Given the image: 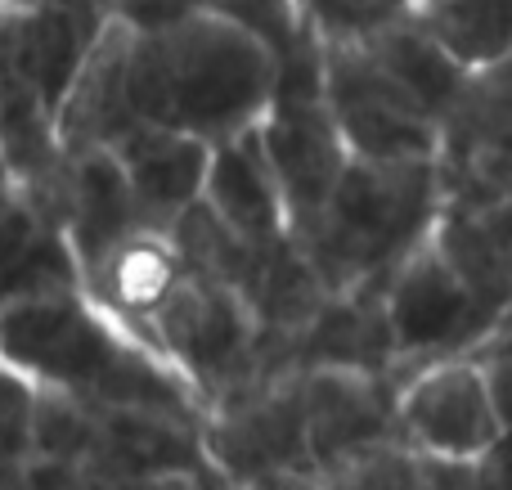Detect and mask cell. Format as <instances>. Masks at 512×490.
Wrapping results in <instances>:
<instances>
[{"label": "cell", "instance_id": "cell-27", "mask_svg": "<svg viewBox=\"0 0 512 490\" xmlns=\"http://www.w3.org/2000/svg\"><path fill=\"white\" fill-rule=\"evenodd\" d=\"M14 189V171H9V153H5V140H0V198Z\"/></svg>", "mask_w": 512, "mask_h": 490}, {"label": "cell", "instance_id": "cell-19", "mask_svg": "<svg viewBox=\"0 0 512 490\" xmlns=\"http://www.w3.org/2000/svg\"><path fill=\"white\" fill-rule=\"evenodd\" d=\"M203 203L248 243H261L265 248V243L292 239L288 212H283L279 185H274V171H270V162H265L256 126L243 135H230V140L212 144L207 180H203Z\"/></svg>", "mask_w": 512, "mask_h": 490}, {"label": "cell", "instance_id": "cell-2", "mask_svg": "<svg viewBox=\"0 0 512 490\" xmlns=\"http://www.w3.org/2000/svg\"><path fill=\"white\" fill-rule=\"evenodd\" d=\"M0 360L41 387H68L95 405L171 414L203 428V401L189 378L117 324L86 288L32 297L0 311Z\"/></svg>", "mask_w": 512, "mask_h": 490}, {"label": "cell", "instance_id": "cell-13", "mask_svg": "<svg viewBox=\"0 0 512 490\" xmlns=\"http://www.w3.org/2000/svg\"><path fill=\"white\" fill-rule=\"evenodd\" d=\"M131 32H135V23L113 14L104 23V32L95 36V45H90L86 63L77 68L59 113H54V135H59L63 153L113 149L126 131L140 126V117L131 108V86H126Z\"/></svg>", "mask_w": 512, "mask_h": 490}, {"label": "cell", "instance_id": "cell-11", "mask_svg": "<svg viewBox=\"0 0 512 490\" xmlns=\"http://www.w3.org/2000/svg\"><path fill=\"white\" fill-rule=\"evenodd\" d=\"M86 486H221L207 464L203 428L153 410L99 405V446Z\"/></svg>", "mask_w": 512, "mask_h": 490}, {"label": "cell", "instance_id": "cell-16", "mask_svg": "<svg viewBox=\"0 0 512 490\" xmlns=\"http://www.w3.org/2000/svg\"><path fill=\"white\" fill-rule=\"evenodd\" d=\"M432 239L477 297L512 302V194H445Z\"/></svg>", "mask_w": 512, "mask_h": 490}, {"label": "cell", "instance_id": "cell-24", "mask_svg": "<svg viewBox=\"0 0 512 490\" xmlns=\"http://www.w3.org/2000/svg\"><path fill=\"white\" fill-rule=\"evenodd\" d=\"M423 0H297L301 23L319 45H364L409 23Z\"/></svg>", "mask_w": 512, "mask_h": 490}, {"label": "cell", "instance_id": "cell-12", "mask_svg": "<svg viewBox=\"0 0 512 490\" xmlns=\"http://www.w3.org/2000/svg\"><path fill=\"white\" fill-rule=\"evenodd\" d=\"M512 171V54L486 72H472L454 99L441 135L445 194H499Z\"/></svg>", "mask_w": 512, "mask_h": 490}, {"label": "cell", "instance_id": "cell-9", "mask_svg": "<svg viewBox=\"0 0 512 490\" xmlns=\"http://www.w3.org/2000/svg\"><path fill=\"white\" fill-rule=\"evenodd\" d=\"M256 135L288 212V234L301 239L333 198L351 149L328 113L324 90H274L265 117L256 122Z\"/></svg>", "mask_w": 512, "mask_h": 490}, {"label": "cell", "instance_id": "cell-17", "mask_svg": "<svg viewBox=\"0 0 512 490\" xmlns=\"http://www.w3.org/2000/svg\"><path fill=\"white\" fill-rule=\"evenodd\" d=\"M72 288H81V266L63 225L23 189H9L0 198V311Z\"/></svg>", "mask_w": 512, "mask_h": 490}, {"label": "cell", "instance_id": "cell-18", "mask_svg": "<svg viewBox=\"0 0 512 490\" xmlns=\"http://www.w3.org/2000/svg\"><path fill=\"white\" fill-rule=\"evenodd\" d=\"M315 365H351V369H373V374L396 369L382 284L324 293L315 315L292 338V369H315Z\"/></svg>", "mask_w": 512, "mask_h": 490}, {"label": "cell", "instance_id": "cell-7", "mask_svg": "<svg viewBox=\"0 0 512 490\" xmlns=\"http://www.w3.org/2000/svg\"><path fill=\"white\" fill-rule=\"evenodd\" d=\"M382 306H387L391 347H396V369H391L396 378L414 374L432 360L472 356L504 315L463 284L432 234L418 239L405 252V261L387 275Z\"/></svg>", "mask_w": 512, "mask_h": 490}, {"label": "cell", "instance_id": "cell-26", "mask_svg": "<svg viewBox=\"0 0 512 490\" xmlns=\"http://www.w3.org/2000/svg\"><path fill=\"white\" fill-rule=\"evenodd\" d=\"M477 486H512V428L499 432V441L477 464Z\"/></svg>", "mask_w": 512, "mask_h": 490}, {"label": "cell", "instance_id": "cell-28", "mask_svg": "<svg viewBox=\"0 0 512 490\" xmlns=\"http://www.w3.org/2000/svg\"><path fill=\"white\" fill-rule=\"evenodd\" d=\"M113 14H117V9H113Z\"/></svg>", "mask_w": 512, "mask_h": 490}, {"label": "cell", "instance_id": "cell-15", "mask_svg": "<svg viewBox=\"0 0 512 490\" xmlns=\"http://www.w3.org/2000/svg\"><path fill=\"white\" fill-rule=\"evenodd\" d=\"M180 270H185V257H180L171 230L135 225L131 234H122V239L86 270L81 288H86L117 324H126L135 338L149 342V320L162 306V297L171 293V284L180 279Z\"/></svg>", "mask_w": 512, "mask_h": 490}, {"label": "cell", "instance_id": "cell-25", "mask_svg": "<svg viewBox=\"0 0 512 490\" xmlns=\"http://www.w3.org/2000/svg\"><path fill=\"white\" fill-rule=\"evenodd\" d=\"M32 414L36 383L0 360V486H23L32 464Z\"/></svg>", "mask_w": 512, "mask_h": 490}, {"label": "cell", "instance_id": "cell-22", "mask_svg": "<svg viewBox=\"0 0 512 490\" xmlns=\"http://www.w3.org/2000/svg\"><path fill=\"white\" fill-rule=\"evenodd\" d=\"M203 9L234 18L239 27H248L252 36L270 45L274 63H279V86L274 90H324L319 86L324 45L301 23L297 0H203Z\"/></svg>", "mask_w": 512, "mask_h": 490}, {"label": "cell", "instance_id": "cell-6", "mask_svg": "<svg viewBox=\"0 0 512 490\" xmlns=\"http://www.w3.org/2000/svg\"><path fill=\"white\" fill-rule=\"evenodd\" d=\"M203 450L221 486H319L301 374L252 383L216 401L203 419Z\"/></svg>", "mask_w": 512, "mask_h": 490}, {"label": "cell", "instance_id": "cell-8", "mask_svg": "<svg viewBox=\"0 0 512 490\" xmlns=\"http://www.w3.org/2000/svg\"><path fill=\"white\" fill-rule=\"evenodd\" d=\"M319 86L351 158H441L445 122L364 45H324Z\"/></svg>", "mask_w": 512, "mask_h": 490}, {"label": "cell", "instance_id": "cell-3", "mask_svg": "<svg viewBox=\"0 0 512 490\" xmlns=\"http://www.w3.org/2000/svg\"><path fill=\"white\" fill-rule=\"evenodd\" d=\"M441 203V158H351L319 221L292 243L328 293L387 284L405 252L432 234Z\"/></svg>", "mask_w": 512, "mask_h": 490}, {"label": "cell", "instance_id": "cell-23", "mask_svg": "<svg viewBox=\"0 0 512 490\" xmlns=\"http://www.w3.org/2000/svg\"><path fill=\"white\" fill-rule=\"evenodd\" d=\"M99 446V405L68 387L36 383L32 414V464H59L86 486V464Z\"/></svg>", "mask_w": 512, "mask_h": 490}, {"label": "cell", "instance_id": "cell-10", "mask_svg": "<svg viewBox=\"0 0 512 490\" xmlns=\"http://www.w3.org/2000/svg\"><path fill=\"white\" fill-rule=\"evenodd\" d=\"M396 374H373L351 365H315L301 369V405H306V441L315 459L319 486H333V477L373 446H387L396 437Z\"/></svg>", "mask_w": 512, "mask_h": 490}, {"label": "cell", "instance_id": "cell-14", "mask_svg": "<svg viewBox=\"0 0 512 490\" xmlns=\"http://www.w3.org/2000/svg\"><path fill=\"white\" fill-rule=\"evenodd\" d=\"M113 153L122 162L126 180H131V194L144 225L171 230L180 221V212H189L203 198L212 144L198 140V135L140 122L113 144Z\"/></svg>", "mask_w": 512, "mask_h": 490}, {"label": "cell", "instance_id": "cell-1", "mask_svg": "<svg viewBox=\"0 0 512 490\" xmlns=\"http://www.w3.org/2000/svg\"><path fill=\"white\" fill-rule=\"evenodd\" d=\"M126 86L140 122L216 144L252 131L279 86L274 50L216 9H185L135 27Z\"/></svg>", "mask_w": 512, "mask_h": 490}, {"label": "cell", "instance_id": "cell-4", "mask_svg": "<svg viewBox=\"0 0 512 490\" xmlns=\"http://www.w3.org/2000/svg\"><path fill=\"white\" fill-rule=\"evenodd\" d=\"M149 342L189 378V387L203 401V414L243 387L270 383L261 374V324L252 306L225 279L189 261L153 311Z\"/></svg>", "mask_w": 512, "mask_h": 490}, {"label": "cell", "instance_id": "cell-21", "mask_svg": "<svg viewBox=\"0 0 512 490\" xmlns=\"http://www.w3.org/2000/svg\"><path fill=\"white\" fill-rule=\"evenodd\" d=\"M418 23L468 77L512 54V0H423Z\"/></svg>", "mask_w": 512, "mask_h": 490}, {"label": "cell", "instance_id": "cell-5", "mask_svg": "<svg viewBox=\"0 0 512 490\" xmlns=\"http://www.w3.org/2000/svg\"><path fill=\"white\" fill-rule=\"evenodd\" d=\"M486 369L477 356H450L400 378L396 437L423 459V486H477V464L499 441Z\"/></svg>", "mask_w": 512, "mask_h": 490}, {"label": "cell", "instance_id": "cell-20", "mask_svg": "<svg viewBox=\"0 0 512 490\" xmlns=\"http://www.w3.org/2000/svg\"><path fill=\"white\" fill-rule=\"evenodd\" d=\"M68 158V194H63V230H68L72 257L86 270L113 248L122 234L144 225L140 207H135L131 180H126L122 162L113 149H81L63 153Z\"/></svg>", "mask_w": 512, "mask_h": 490}]
</instances>
